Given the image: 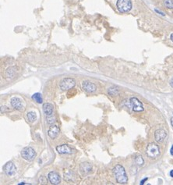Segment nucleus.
<instances>
[{"label":"nucleus","mask_w":173,"mask_h":185,"mask_svg":"<svg viewBox=\"0 0 173 185\" xmlns=\"http://www.w3.org/2000/svg\"><path fill=\"white\" fill-rule=\"evenodd\" d=\"M56 150L59 154H71L72 149L67 145H61L56 147Z\"/></svg>","instance_id":"obj_13"},{"label":"nucleus","mask_w":173,"mask_h":185,"mask_svg":"<svg viewBox=\"0 0 173 185\" xmlns=\"http://www.w3.org/2000/svg\"><path fill=\"white\" fill-rule=\"evenodd\" d=\"M169 174H170V176H171V177H173V169L170 171V173H169Z\"/></svg>","instance_id":"obj_24"},{"label":"nucleus","mask_w":173,"mask_h":185,"mask_svg":"<svg viewBox=\"0 0 173 185\" xmlns=\"http://www.w3.org/2000/svg\"><path fill=\"white\" fill-rule=\"evenodd\" d=\"M170 153H171V155L173 156V145L171 146V149H170Z\"/></svg>","instance_id":"obj_23"},{"label":"nucleus","mask_w":173,"mask_h":185,"mask_svg":"<svg viewBox=\"0 0 173 185\" xmlns=\"http://www.w3.org/2000/svg\"><path fill=\"white\" fill-rule=\"evenodd\" d=\"M60 132V129L59 127L56 126V125H51L50 127V128L48 129V135L51 138V139H55L58 137Z\"/></svg>","instance_id":"obj_12"},{"label":"nucleus","mask_w":173,"mask_h":185,"mask_svg":"<svg viewBox=\"0 0 173 185\" xmlns=\"http://www.w3.org/2000/svg\"><path fill=\"white\" fill-rule=\"evenodd\" d=\"M32 99L34 100L37 103H42L43 102V99H42V96L40 93H35L32 95Z\"/></svg>","instance_id":"obj_17"},{"label":"nucleus","mask_w":173,"mask_h":185,"mask_svg":"<svg viewBox=\"0 0 173 185\" xmlns=\"http://www.w3.org/2000/svg\"><path fill=\"white\" fill-rule=\"evenodd\" d=\"M48 179L49 182L54 185L59 184L61 182V177H60L59 174L55 171L49 172L48 174Z\"/></svg>","instance_id":"obj_7"},{"label":"nucleus","mask_w":173,"mask_h":185,"mask_svg":"<svg viewBox=\"0 0 173 185\" xmlns=\"http://www.w3.org/2000/svg\"><path fill=\"white\" fill-rule=\"evenodd\" d=\"M135 162L138 166H143L144 164V159L142 158L141 155H137L135 158Z\"/></svg>","instance_id":"obj_18"},{"label":"nucleus","mask_w":173,"mask_h":185,"mask_svg":"<svg viewBox=\"0 0 173 185\" xmlns=\"http://www.w3.org/2000/svg\"><path fill=\"white\" fill-rule=\"evenodd\" d=\"M147 178H145L144 180H141V181H140V184H141V185H142V184H144V182H145V181H147Z\"/></svg>","instance_id":"obj_21"},{"label":"nucleus","mask_w":173,"mask_h":185,"mask_svg":"<svg viewBox=\"0 0 173 185\" xmlns=\"http://www.w3.org/2000/svg\"><path fill=\"white\" fill-rule=\"evenodd\" d=\"M80 171L83 173L87 174V173L91 172V165L90 163H88V162H83V163L80 164Z\"/></svg>","instance_id":"obj_15"},{"label":"nucleus","mask_w":173,"mask_h":185,"mask_svg":"<svg viewBox=\"0 0 173 185\" xmlns=\"http://www.w3.org/2000/svg\"><path fill=\"white\" fill-rule=\"evenodd\" d=\"M75 85H76V81L73 78L66 77L62 80V81L60 82L59 87L62 91H66V90L72 89Z\"/></svg>","instance_id":"obj_5"},{"label":"nucleus","mask_w":173,"mask_h":185,"mask_svg":"<svg viewBox=\"0 0 173 185\" xmlns=\"http://www.w3.org/2000/svg\"><path fill=\"white\" fill-rule=\"evenodd\" d=\"M170 85H171V88H173V77L171 79V81H170Z\"/></svg>","instance_id":"obj_22"},{"label":"nucleus","mask_w":173,"mask_h":185,"mask_svg":"<svg viewBox=\"0 0 173 185\" xmlns=\"http://www.w3.org/2000/svg\"><path fill=\"white\" fill-rule=\"evenodd\" d=\"M167 137V133L163 129H158L154 133V139L157 142H162Z\"/></svg>","instance_id":"obj_11"},{"label":"nucleus","mask_w":173,"mask_h":185,"mask_svg":"<svg viewBox=\"0 0 173 185\" xmlns=\"http://www.w3.org/2000/svg\"><path fill=\"white\" fill-rule=\"evenodd\" d=\"M146 154L151 159H156L160 155V148L155 143H150L147 146Z\"/></svg>","instance_id":"obj_2"},{"label":"nucleus","mask_w":173,"mask_h":185,"mask_svg":"<svg viewBox=\"0 0 173 185\" xmlns=\"http://www.w3.org/2000/svg\"><path fill=\"white\" fill-rule=\"evenodd\" d=\"M116 6L119 12L127 13L132 9V3L130 0H118Z\"/></svg>","instance_id":"obj_4"},{"label":"nucleus","mask_w":173,"mask_h":185,"mask_svg":"<svg viewBox=\"0 0 173 185\" xmlns=\"http://www.w3.org/2000/svg\"><path fill=\"white\" fill-rule=\"evenodd\" d=\"M43 111L47 117H50L53 114V105L50 103H44L42 106Z\"/></svg>","instance_id":"obj_14"},{"label":"nucleus","mask_w":173,"mask_h":185,"mask_svg":"<svg viewBox=\"0 0 173 185\" xmlns=\"http://www.w3.org/2000/svg\"><path fill=\"white\" fill-rule=\"evenodd\" d=\"M27 117L29 122H31V123H34L37 119V115L34 112H29L27 114Z\"/></svg>","instance_id":"obj_16"},{"label":"nucleus","mask_w":173,"mask_h":185,"mask_svg":"<svg viewBox=\"0 0 173 185\" xmlns=\"http://www.w3.org/2000/svg\"><path fill=\"white\" fill-rule=\"evenodd\" d=\"M171 124L173 127V117H171Z\"/></svg>","instance_id":"obj_26"},{"label":"nucleus","mask_w":173,"mask_h":185,"mask_svg":"<svg viewBox=\"0 0 173 185\" xmlns=\"http://www.w3.org/2000/svg\"><path fill=\"white\" fill-rule=\"evenodd\" d=\"M164 5L168 9H173V0H164Z\"/></svg>","instance_id":"obj_19"},{"label":"nucleus","mask_w":173,"mask_h":185,"mask_svg":"<svg viewBox=\"0 0 173 185\" xmlns=\"http://www.w3.org/2000/svg\"><path fill=\"white\" fill-rule=\"evenodd\" d=\"M21 156L24 159L31 162L36 157V152L31 147H25L21 151Z\"/></svg>","instance_id":"obj_3"},{"label":"nucleus","mask_w":173,"mask_h":185,"mask_svg":"<svg viewBox=\"0 0 173 185\" xmlns=\"http://www.w3.org/2000/svg\"><path fill=\"white\" fill-rule=\"evenodd\" d=\"M170 39H171V41L173 42V33L170 35Z\"/></svg>","instance_id":"obj_25"},{"label":"nucleus","mask_w":173,"mask_h":185,"mask_svg":"<svg viewBox=\"0 0 173 185\" xmlns=\"http://www.w3.org/2000/svg\"><path fill=\"white\" fill-rule=\"evenodd\" d=\"M10 104L17 110L23 112L25 109V106L23 103V101L19 98H16V97L12 98L11 100H10Z\"/></svg>","instance_id":"obj_8"},{"label":"nucleus","mask_w":173,"mask_h":185,"mask_svg":"<svg viewBox=\"0 0 173 185\" xmlns=\"http://www.w3.org/2000/svg\"><path fill=\"white\" fill-rule=\"evenodd\" d=\"M112 173L115 180H116V181L119 183L125 184L128 182V176L126 175L125 168L122 165L117 164L113 168Z\"/></svg>","instance_id":"obj_1"},{"label":"nucleus","mask_w":173,"mask_h":185,"mask_svg":"<svg viewBox=\"0 0 173 185\" xmlns=\"http://www.w3.org/2000/svg\"><path fill=\"white\" fill-rule=\"evenodd\" d=\"M39 182H40V183H43V184H45L47 182H48V180H47V179L44 177V176H41L40 178H39Z\"/></svg>","instance_id":"obj_20"},{"label":"nucleus","mask_w":173,"mask_h":185,"mask_svg":"<svg viewBox=\"0 0 173 185\" xmlns=\"http://www.w3.org/2000/svg\"><path fill=\"white\" fill-rule=\"evenodd\" d=\"M130 105L132 106V109L134 112H142L144 111V105L142 104V102L137 98H131L130 99Z\"/></svg>","instance_id":"obj_6"},{"label":"nucleus","mask_w":173,"mask_h":185,"mask_svg":"<svg viewBox=\"0 0 173 185\" xmlns=\"http://www.w3.org/2000/svg\"><path fill=\"white\" fill-rule=\"evenodd\" d=\"M82 88L84 91H86L87 93H92V92H94L97 90L96 85L94 83H92L89 81H85L83 82Z\"/></svg>","instance_id":"obj_10"},{"label":"nucleus","mask_w":173,"mask_h":185,"mask_svg":"<svg viewBox=\"0 0 173 185\" xmlns=\"http://www.w3.org/2000/svg\"><path fill=\"white\" fill-rule=\"evenodd\" d=\"M3 171L4 173L7 175V176H13L16 172H17V168L15 166V165L13 164V162H6L4 166H3Z\"/></svg>","instance_id":"obj_9"}]
</instances>
